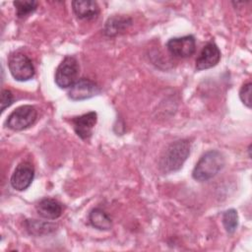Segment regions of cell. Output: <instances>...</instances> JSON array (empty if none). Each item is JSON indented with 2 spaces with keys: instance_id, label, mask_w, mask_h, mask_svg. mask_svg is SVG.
<instances>
[{
  "instance_id": "6da1fadb",
  "label": "cell",
  "mask_w": 252,
  "mask_h": 252,
  "mask_svg": "<svg viewBox=\"0 0 252 252\" xmlns=\"http://www.w3.org/2000/svg\"><path fill=\"white\" fill-rule=\"evenodd\" d=\"M190 142L182 139L171 143L159 159V169L163 173L179 170L190 155Z\"/></svg>"
},
{
  "instance_id": "7a4b0ae2",
  "label": "cell",
  "mask_w": 252,
  "mask_h": 252,
  "mask_svg": "<svg viewBox=\"0 0 252 252\" xmlns=\"http://www.w3.org/2000/svg\"><path fill=\"white\" fill-rule=\"evenodd\" d=\"M224 163V157L220 151H208L196 163L192 171V177L200 182L208 181L215 177L223 168Z\"/></svg>"
},
{
  "instance_id": "3957f363",
  "label": "cell",
  "mask_w": 252,
  "mask_h": 252,
  "mask_svg": "<svg viewBox=\"0 0 252 252\" xmlns=\"http://www.w3.org/2000/svg\"><path fill=\"white\" fill-rule=\"evenodd\" d=\"M8 67L11 75L17 81H28L34 76V67L32 60L22 52L16 51L9 55Z\"/></svg>"
},
{
  "instance_id": "277c9868",
  "label": "cell",
  "mask_w": 252,
  "mask_h": 252,
  "mask_svg": "<svg viewBox=\"0 0 252 252\" xmlns=\"http://www.w3.org/2000/svg\"><path fill=\"white\" fill-rule=\"evenodd\" d=\"M79 63L74 56H66L55 72V83L61 89L72 87L79 75Z\"/></svg>"
},
{
  "instance_id": "5b68a950",
  "label": "cell",
  "mask_w": 252,
  "mask_h": 252,
  "mask_svg": "<svg viewBox=\"0 0 252 252\" xmlns=\"http://www.w3.org/2000/svg\"><path fill=\"white\" fill-rule=\"evenodd\" d=\"M37 111L32 105H22L16 108L7 118L6 125L8 128L21 131L32 126L36 120Z\"/></svg>"
},
{
  "instance_id": "8992f818",
  "label": "cell",
  "mask_w": 252,
  "mask_h": 252,
  "mask_svg": "<svg viewBox=\"0 0 252 252\" xmlns=\"http://www.w3.org/2000/svg\"><path fill=\"white\" fill-rule=\"evenodd\" d=\"M34 177V168L29 161H23L15 168L10 182L14 189L24 191L30 187Z\"/></svg>"
},
{
  "instance_id": "52a82bcc",
  "label": "cell",
  "mask_w": 252,
  "mask_h": 252,
  "mask_svg": "<svg viewBox=\"0 0 252 252\" xmlns=\"http://www.w3.org/2000/svg\"><path fill=\"white\" fill-rule=\"evenodd\" d=\"M100 93L97 84L90 79L82 78L77 80L68 92V97L72 100H84L91 98Z\"/></svg>"
},
{
  "instance_id": "ba28073f",
  "label": "cell",
  "mask_w": 252,
  "mask_h": 252,
  "mask_svg": "<svg viewBox=\"0 0 252 252\" xmlns=\"http://www.w3.org/2000/svg\"><path fill=\"white\" fill-rule=\"evenodd\" d=\"M166 47L168 51L176 57H189L196 51V40L191 34L172 37L166 42Z\"/></svg>"
},
{
  "instance_id": "9c48e42d",
  "label": "cell",
  "mask_w": 252,
  "mask_h": 252,
  "mask_svg": "<svg viewBox=\"0 0 252 252\" xmlns=\"http://www.w3.org/2000/svg\"><path fill=\"white\" fill-rule=\"evenodd\" d=\"M220 60V50L214 42L207 43L196 59V70L202 71L215 67Z\"/></svg>"
},
{
  "instance_id": "30bf717a",
  "label": "cell",
  "mask_w": 252,
  "mask_h": 252,
  "mask_svg": "<svg viewBox=\"0 0 252 252\" xmlns=\"http://www.w3.org/2000/svg\"><path fill=\"white\" fill-rule=\"evenodd\" d=\"M97 115L94 111H90L83 115L73 117L71 119L75 133L82 140H88L92 134L93 129L96 123Z\"/></svg>"
},
{
  "instance_id": "8fae6325",
  "label": "cell",
  "mask_w": 252,
  "mask_h": 252,
  "mask_svg": "<svg viewBox=\"0 0 252 252\" xmlns=\"http://www.w3.org/2000/svg\"><path fill=\"white\" fill-rule=\"evenodd\" d=\"M37 214L46 220H56L62 214L61 204L52 198H43L35 206Z\"/></svg>"
},
{
  "instance_id": "7c38bea8",
  "label": "cell",
  "mask_w": 252,
  "mask_h": 252,
  "mask_svg": "<svg viewBox=\"0 0 252 252\" xmlns=\"http://www.w3.org/2000/svg\"><path fill=\"white\" fill-rule=\"evenodd\" d=\"M72 8L75 15L82 20H92L99 14V7L95 1H73Z\"/></svg>"
},
{
  "instance_id": "4fadbf2b",
  "label": "cell",
  "mask_w": 252,
  "mask_h": 252,
  "mask_svg": "<svg viewBox=\"0 0 252 252\" xmlns=\"http://www.w3.org/2000/svg\"><path fill=\"white\" fill-rule=\"evenodd\" d=\"M132 24V20L124 16H112L110 17L104 26L103 32L107 36H115L124 32Z\"/></svg>"
},
{
  "instance_id": "5bb4252c",
  "label": "cell",
  "mask_w": 252,
  "mask_h": 252,
  "mask_svg": "<svg viewBox=\"0 0 252 252\" xmlns=\"http://www.w3.org/2000/svg\"><path fill=\"white\" fill-rule=\"evenodd\" d=\"M25 226L28 232L34 236H41L54 232L57 228L55 223L37 220H26Z\"/></svg>"
},
{
  "instance_id": "9a60e30c",
  "label": "cell",
  "mask_w": 252,
  "mask_h": 252,
  "mask_svg": "<svg viewBox=\"0 0 252 252\" xmlns=\"http://www.w3.org/2000/svg\"><path fill=\"white\" fill-rule=\"evenodd\" d=\"M89 220L94 228L99 230H108L112 226L111 219L107 213L100 208H94L91 211Z\"/></svg>"
},
{
  "instance_id": "2e32d148",
  "label": "cell",
  "mask_w": 252,
  "mask_h": 252,
  "mask_svg": "<svg viewBox=\"0 0 252 252\" xmlns=\"http://www.w3.org/2000/svg\"><path fill=\"white\" fill-rule=\"evenodd\" d=\"M13 4L16 8L17 16L19 18H25L36 10L38 2L33 0H17Z\"/></svg>"
},
{
  "instance_id": "e0dca14e",
  "label": "cell",
  "mask_w": 252,
  "mask_h": 252,
  "mask_svg": "<svg viewBox=\"0 0 252 252\" xmlns=\"http://www.w3.org/2000/svg\"><path fill=\"white\" fill-rule=\"evenodd\" d=\"M222 224L227 233H234L238 226V215L234 209H229L223 213Z\"/></svg>"
},
{
  "instance_id": "ac0fdd59",
  "label": "cell",
  "mask_w": 252,
  "mask_h": 252,
  "mask_svg": "<svg viewBox=\"0 0 252 252\" xmlns=\"http://www.w3.org/2000/svg\"><path fill=\"white\" fill-rule=\"evenodd\" d=\"M251 88L252 84L250 82L244 84L239 92V97L243 104H245L247 107H251Z\"/></svg>"
},
{
  "instance_id": "d6986e66",
  "label": "cell",
  "mask_w": 252,
  "mask_h": 252,
  "mask_svg": "<svg viewBox=\"0 0 252 252\" xmlns=\"http://www.w3.org/2000/svg\"><path fill=\"white\" fill-rule=\"evenodd\" d=\"M14 101V96L11 91L2 90L1 92V111H4Z\"/></svg>"
}]
</instances>
